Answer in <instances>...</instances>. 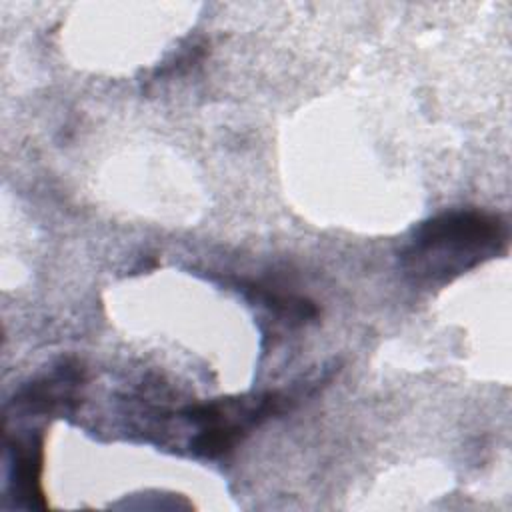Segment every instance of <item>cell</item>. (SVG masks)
Returning <instances> with one entry per match:
<instances>
[{"mask_svg": "<svg viewBox=\"0 0 512 512\" xmlns=\"http://www.w3.org/2000/svg\"><path fill=\"white\" fill-rule=\"evenodd\" d=\"M508 222L480 208H454L424 220L400 250L398 264L414 286L436 288L500 256Z\"/></svg>", "mask_w": 512, "mask_h": 512, "instance_id": "obj_1", "label": "cell"}, {"mask_svg": "<svg viewBox=\"0 0 512 512\" xmlns=\"http://www.w3.org/2000/svg\"><path fill=\"white\" fill-rule=\"evenodd\" d=\"M8 450V492L16 506L46 508L40 476L44 464V434L28 430L26 434H10L6 430Z\"/></svg>", "mask_w": 512, "mask_h": 512, "instance_id": "obj_4", "label": "cell"}, {"mask_svg": "<svg viewBox=\"0 0 512 512\" xmlns=\"http://www.w3.org/2000/svg\"><path fill=\"white\" fill-rule=\"evenodd\" d=\"M290 404V394L274 390L188 404L176 412V418L186 422L194 432L188 440L190 454L216 460L230 454L246 434L274 414L284 412Z\"/></svg>", "mask_w": 512, "mask_h": 512, "instance_id": "obj_2", "label": "cell"}, {"mask_svg": "<svg viewBox=\"0 0 512 512\" xmlns=\"http://www.w3.org/2000/svg\"><path fill=\"white\" fill-rule=\"evenodd\" d=\"M84 368L74 360H62L42 376L22 384L8 402L12 416H66L80 404Z\"/></svg>", "mask_w": 512, "mask_h": 512, "instance_id": "obj_3", "label": "cell"}]
</instances>
